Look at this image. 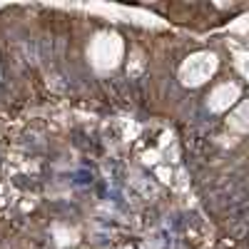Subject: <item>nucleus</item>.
<instances>
[{
	"label": "nucleus",
	"instance_id": "f257e3e1",
	"mask_svg": "<svg viewBox=\"0 0 249 249\" xmlns=\"http://www.w3.org/2000/svg\"><path fill=\"white\" fill-rule=\"evenodd\" d=\"M122 57V43L117 35H110V33H102L92 40V48H90V60L92 65L100 68V70H107V68H115L117 60Z\"/></svg>",
	"mask_w": 249,
	"mask_h": 249
}]
</instances>
